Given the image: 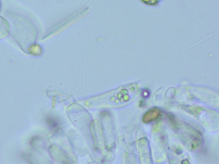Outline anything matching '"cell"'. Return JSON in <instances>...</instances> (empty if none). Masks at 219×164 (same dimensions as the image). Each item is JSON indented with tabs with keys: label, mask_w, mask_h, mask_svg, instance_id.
Instances as JSON below:
<instances>
[{
	"label": "cell",
	"mask_w": 219,
	"mask_h": 164,
	"mask_svg": "<svg viewBox=\"0 0 219 164\" xmlns=\"http://www.w3.org/2000/svg\"><path fill=\"white\" fill-rule=\"evenodd\" d=\"M137 87L134 85L120 87L119 89L95 97L91 100L92 107H114L126 105L134 98L137 92Z\"/></svg>",
	"instance_id": "obj_1"
},
{
	"label": "cell",
	"mask_w": 219,
	"mask_h": 164,
	"mask_svg": "<svg viewBox=\"0 0 219 164\" xmlns=\"http://www.w3.org/2000/svg\"><path fill=\"white\" fill-rule=\"evenodd\" d=\"M187 126V125H186ZM178 129V135L183 143L192 149H195L201 144L202 137L200 134L185 124L181 125Z\"/></svg>",
	"instance_id": "obj_2"
},
{
	"label": "cell",
	"mask_w": 219,
	"mask_h": 164,
	"mask_svg": "<svg viewBox=\"0 0 219 164\" xmlns=\"http://www.w3.org/2000/svg\"><path fill=\"white\" fill-rule=\"evenodd\" d=\"M159 114H160V111L159 109L157 108L151 109V110L147 112L146 114L144 115L143 117V121L145 123H151L154 121L155 119H156L158 117Z\"/></svg>",
	"instance_id": "obj_3"
},
{
	"label": "cell",
	"mask_w": 219,
	"mask_h": 164,
	"mask_svg": "<svg viewBox=\"0 0 219 164\" xmlns=\"http://www.w3.org/2000/svg\"><path fill=\"white\" fill-rule=\"evenodd\" d=\"M8 31L9 25L7 22L2 17L1 21H0V38H3L7 36Z\"/></svg>",
	"instance_id": "obj_4"
},
{
	"label": "cell",
	"mask_w": 219,
	"mask_h": 164,
	"mask_svg": "<svg viewBox=\"0 0 219 164\" xmlns=\"http://www.w3.org/2000/svg\"><path fill=\"white\" fill-rule=\"evenodd\" d=\"M0 5H1V3H0Z\"/></svg>",
	"instance_id": "obj_5"
}]
</instances>
